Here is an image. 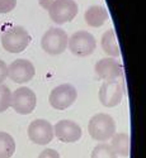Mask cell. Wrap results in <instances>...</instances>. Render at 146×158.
Listing matches in <instances>:
<instances>
[{
  "mask_svg": "<svg viewBox=\"0 0 146 158\" xmlns=\"http://www.w3.org/2000/svg\"><path fill=\"white\" fill-rule=\"evenodd\" d=\"M89 135L98 142H107L116 134V123L108 114L99 113L89 120Z\"/></svg>",
  "mask_w": 146,
  "mask_h": 158,
  "instance_id": "obj_1",
  "label": "cell"
},
{
  "mask_svg": "<svg viewBox=\"0 0 146 158\" xmlns=\"http://www.w3.org/2000/svg\"><path fill=\"white\" fill-rule=\"evenodd\" d=\"M31 35L20 25H14V27L8 28L2 37V46L5 51L10 53H20L31 43Z\"/></svg>",
  "mask_w": 146,
  "mask_h": 158,
  "instance_id": "obj_2",
  "label": "cell"
},
{
  "mask_svg": "<svg viewBox=\"0 0 146 158\" xmlns=\"http://www.w3.org/2000/svg\"><path fill=\"white\" fill-rule=\"evenodd\" d=\"M69 38L66 32L59 27L50 28L41 39V46L46 53L51 56L61 55L68 48Z\"/></svg>",
  "mask_w": 146,
  "mask_h": 158,
  "instance_id": "obj_3",
  "label": "cell"
},
{
  "mask_svg": "<svg viewBox=\"0 0 146 158\" xmlns=\"http://www.w3.org/2000/svg\"><path fill=\"white\" fill-rule=\"evenodd\" d=\"M68 47L71 53L77 57H86L90 56L97 48V41L94 35L85 31L75 32L68 42Z\"/></svg>",
  "mask_w": 146,
  "mask_h": 158,
  "instance_id": "obj_4",
  "label": "cell"
},
{
  "mask_svg": "<svg viewBox=\"0 0 146 158\" xmlns=\"http://www.w3.org/2000/svg\"><path fill=\"white\" fill-rule=\"evenodd\" d=\"M77 98L76 89L71 84L56 86L50 94V105L56 110H66L75 102Z\"/></svg>",
  "mask_w": 146,
  "mask_h": 158,
  "instance_id": "obj_5",
  "label": "cell"
},
{
  "mask_svg": "<svg viewBox=\"0 0 146 158\" xmlns=\"http://www.w3.org/2000/svg\"><path fill=\"white\" fill-rule=\"evenodd\" d=\"M79 11V6L74 0H57L48 9V14L52 22L56 24H65L71 22Z\"/></svg>",
  "mask_w": 146,
  "mask_h": 158,
  "instance_id": "obj_6",
  "label": "cell"
},
{
  "mask_svg": "<svg viewBox=\"0 0 146 158\" xmlns=\"http://www.w3.org/2000/svg\"><path fill=\"white\" fill-rule=\"evenodd\" d=\"M37 105L36 94L29 87H19L11 94V105L18 114L28 115L31 114Z\"/></svg>",
  "mask_w": 146,
  "mask_h": 158,
  "instance_id": "obj_7",
  "label": "cell"
},
{
  "mask_svg": "<svg viewBox=\"0 0 146 158\" xmlns=\"http://www.w3.org/2000/svg\"><path fill=\"white\" fill-rule=\"evenodd\" d=\"M123 85L118 80L104 81L99 89V101L107 108H114L123 99Z\"/></svg>",
  "mask_w": 146,
  "mask_h": 158,
  "instance_id": "obj_8",
  "label": "cell"
},
{
  "mask_svg": "<svg viewBox=\"0 0 146 158\" xmlns=\"http://www.w3.org/2000/svg\"><path fill=\"white\" fill-rule=\"evenodd\" d=\"M36 75L34 66L28 60H15L8 66V77L17 84H25L31 81Z\"/></svg>",
  "mask_w": 146,
  "mask_h": 158,
  "instance_id": "obj_9",
  "label": "cell"
},
{
  "mask_svg": "<svg viewBox=\"0 0 146 158\" xmlns=\"http://www.w3.org/2000/svg\"><path fill=\"white\" fill-rule=\"evenodd\" d=\"M28 137L38 146H46L54 139V127L45 119H36L28 127Z\"/></svg>",
  "mask_w": 146,
  "mask_h": 158,
  "instance_id": "obj_10",
  "label": "cell"
},
{
  "mask_svg": "<svg viewBox=\"0 0 146 158\" xmlns=\"http://www.w3.org/2000/svg\"><path fill=\"white\" fill-rule=\"evenodd\" d=\"M95 73L98 78H102L104 81H113L123 77V69L116 58L105 57L97 62Z\"/></svg>",
  "mask_w": 146,
  "mask_h": 158,
  "instance_id": "obj_11",
  "label": "cell"
},
{
  "mask_svg": "<svg viewBox=\"0 0 146 158\" xmlns=\"http://www.w3.org/2000/svg\"><path fill=\"white\" fill-rule=\"evenodd\" d=\"M54 134L64 143H75L82 138V128L73 120H60L54 127Z\"/></svg>",
  "mask_w": 146,
  "mask_h": 158,
  "instance_id": "obj_12",
  "label": "cell"
},
{
  "mask_svg": "<svg viewBox=\"0 0 146 158\" xmlns=\"http://www.w3.org/2000/svg\"><path fill=\"white\" fill-rule=\"evenodd\" d=\"M108 18H109V14H108L107 9L100 5H93V6L88 8L84 14L85 23L89 27H93V28L102 27V25L108 20Z\"/></svg>",
  "mask_w": 146,
  "mask_h": 158,
  "instance_id": "obj_13",
  "label": "cell"
},
{
  "mask_svg": "<svg viewBox=\"0 0 146 158\" xmlns=\"http://www.w3.org/2000/svg\"><path fill=\"white\" fill-rule=\"evenodd\" d=\"M100 44L104 53L108 55L109 57L114 58V57H119V55H121V49H119V44L117 42L114 29H108L107 32H104V34L102 35Z\"/></svg>",
  "mask_w": 146,
  "mask_h": 158,
  "instance_id": "obj_14",
  "label": "cell"
},
{
  "mask_svg": "<svg viewBox=\"0 0 146 158\" xmlns=\"http://www.w3.org/2000/svg\"><path fill=\"white\" fill-rule=\"evenodd\" d=\"M111 147L117 156L130 157L131 154V137L126 133H118L111 138Z\"/></svg>",
  "mask_w": 146,
  "mask_h": 158,
  "instance_id": "obj_15",
  "label": "cell"
},
{
  "mask_svg": "<svg viewBox=\"0 0 146 158\" xmlns=\"http://www.w3.org/2000/svg\"><path fill=\"white\" fill-rule=\"evenodd\" d=\"M15 152V140L10 134L0 131V158H11Z\"/></svg>",
  "mask_w": 146,
  "mask_h": 158,
  "instance_id": "obj_16",
  "label": "cell"
},
{
  "mask_svg": "<svg viewBox=\"0 0 146 158\" xmlns=\"http://www.w3.org/2000/svg\"><path fill=\"white\" fill-rule=\"evenodd\" d=\"M90 158H117V154L109 144L102 143V144H98L97 147H94Z\"/></svg>",
  "mask_w": 146,
  "mask_h": 158,
  "instance_id": "obj_17",
  "label": "cell"
},
{
  "mask_svg": "<svg viewBox=\"0 0 146 158\" xmlns=\"http://www.w3.org/2000/svg\"><path fill=\"white\" fill-rule=\"evenodd\" d=\"M11 105V91L7 85H0V113L7 111Z\"/></svg>",
  "mask_w": 146,
  "mask_h": 158,
  "instance_id": "obj_18",
  "label": "cell"
},
{
  "mask_svg": "<svg viewBox=\"0 0 146 158\" xmlns=\"http://www.w3.org/2000/svg\"><path fill=\"white\" fill-rule=\"evenodd\" d=\"M17 5V0H0V14L11 11Z\"/></svg>",
  "mask_w": 146,
  "mask_h": 158,
  "instance_id": "obj_19",
  "label": "cell"
},
{
  "mask_svg": "<svg viewBox=\"0 0 146 158\" xmlns=\"http://www.w3.org/2000/svg\"><path fill=\"white\" fill-rule=\"evenodd\" d=\"M38 158H60V154L55 149H48L47 148V149H45V151H42L41 153H39Z\"/></svg>",
  "mask_w": 146,
  "mask_h": 158,
  "instance_id": "obj_20",
  "label": "cell"
},
{
  "mask_svg": "<svg viewBox=\"0 0 146 158\" xmlns=\"http://www.w3.org/2000/svg\"><path fill=\"white\" fill-rule=\"evenodd\" d=\"M7 77H8V66L3 60H0V84L4 82Z\"/></svg>",
  "mask_w": 146,
  "mask_h": 158,
  "instance_id": "obj_21",
  "label": "cell"
},
{
  "mask_svg": "<svg viewBox=\"0 0 146 158\" xmlns=\"http://www.w3.org/2000/svg\"><path fill=\"white\" fill-rule=\"evenodd\" d=\"M56 2L57 0H38L39 5H41L43 9H46V10H48L51 8V5H54Z\"/></svg>",
  "mask_w": 146,
  "mask_h": 158,
  "instance_id": "obj_22",
  "label": "cell"
}]
</instances>
